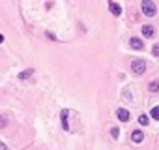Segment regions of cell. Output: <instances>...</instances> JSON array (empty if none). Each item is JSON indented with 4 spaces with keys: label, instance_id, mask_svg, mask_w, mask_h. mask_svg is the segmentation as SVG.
Instances as JSON below:
<instances>
[{
    "label": "cell",
    "instance_id": "1",
    "mask_svg": "<svg viewBox=\"0 0 159 150\" xmlns=\"http://www.w3.org/2000/svg\"><path fill=\"white\" fill-rule=\"evenodd\" d=\"M131 71H133L135 75H142V73L146 71V62L141 60V58L133 60V62H131Z\"/></svg>",
    "mask_w": 159,
    "mask_h": 150
},
{
    "label": "cell",
    "instance_id": "2",
    "mask_svg": "<svg viewBox=\"0 0 159 150\" xmlns=\"http://www.w3.org/2000/svg\"><path fill=\"white\" fill-rule=\"evenodd\" d=\"M142 13L146 17H153L157 13V8H155V2H150V0H144L142 2Z\"/></svg>",
    "mask_w": 159,
    "mask_h": 150
},
{
    "label": "cell",
    "instance_id": "3",
    "mask_svg": "<svg viewBox=\"0 0 159 150\" xmlns=\"http://www.w3.org/2000/svg\"><path fill=\"white\" fill-rule=\"evenodd\" d=\"M109 10H110V13L114 15V17H120L122 15V8L116 2H109Z\"/></svg>",
    "mask_w": 159,
    "mask_h": 150
},
{
    "label": "cell",
    "instance_id": "4",
    "mask_svg": "<svg viewBox=\"0 0 159 150\" xmlns=\"http://www.w3.org/2000/svg\"><path fill=\"white\" fill-rule=\"evenodd\" d=\"M142 139H144V133H142L141 130H135V131L131 133V141H133V143H142Z\"/></svg>",
    "mask_w": 159,
    "mask_h": 150
},
{
    "label": "cell",
    "instance_id": "5",
    "mask_svg": "<svg viewBox=\"0 0 159 150\" xmlns=\"http://www.w3.org/2000/svg\"><path fill=\"white\" fill-rule=\"evenodd\" d=\"M116 116H118L122 122H127V120H129V111H127V109H118V111H116Z\"/></svg>",
    "mask_w": 159,
    "mask_h": 150
},
{
    "label": "cell",
    "instance_id": "6",
    "mask_svg": "<svg viewBox=\"0 0 159 150\" xmlns=\"http://www.w3.org/2000/svg\"><path fill=\"white\" fill-rule=\"evenodd\" d=\"M142 34H144V38H152L155 34V30H153L152 24H144V27H142Z\"/></svg>",
    "mask_w": 159,
    "mask_h": 150
},
{
    "label": "cell",
    "instance_id": "7",
    "mask_svg": "<svg viewBox=\"0 0 159 150\" xmlns=\"http://www.w3.org/2000/svg\"><path fill=\"white\" fill-rule=\"evenodd\" d=\"M129 45H131L133 49H142V47H144V43H142V40H139V38H131V41H129Z\"/></svg>",
    "mask_w": 159,
    "mask_h": 150
},
{
    "label": "cell",
    "instance_id": "8",
    "mask_svg": "<svg viewBox=\"0 0 159 150\" xmlns=\"http://www.w3.org/2000/svg\"><path fill=\"white\" fill-rule=\"evenodd\" d=\"M62 126L66 131H70V126H67V111H62Z\"/></svg>",
    "mask_w": 159,
    "mask_h": 150
},
{
    "label": "cell",
    "instance_id": "9",
    "mask_svg": "<svg viewBox=\"0 0 159 150\" xmlns=\"http://www.w3.org/2000/svg\"><path fill=\"white\" fill-rule=\"evenodd\" d=\"M30 75H32V69H25L22 73H19V79H28Z\"/></svg>",
    "mask_w": 159,
    "mask_h": 150
},
{
    "label": "cell",
    "instance_id": "10",
    "mask_svg": "<svg viewBox=\"0 0 159 150\" xmlns=\"http://www.w3.org/2000/svg\"><path fill=\"white\" fill-rule=\"evenodd\" d=\"M148 122H150V120H148L146 115H141V116H139V124H141V126H148Z\"/></svg>",
    "mask_w": 159,
    "mask_h": 150
},
{
    "label": "cell",
    "instance_id": "11",
    "mask_svg": "<svg viewBox=\"0 0 159 150\" xmlns=\"http://www.w3.org/2000/svg\"><path fill=\"white\" fill-rule=\"evenodd\" d=\"M150 90L152 92H159V81H152L150 83Z\"/></svg>",
    "mask_w": 159,
    "mask_h": 150
},
{
    "label": "cell",
    "instance_id": "12",
    "mask_svg": "<svg viewBox=\"0 0 159 150\" xmlns=\"http://www.w3.org/2000/svg\"><path fill=\"white\" fill-rule=\"evenodd\" d=\"M150 115H152V118H155V120H159V105H155V107L152 109V113H150Z\"/></svg>",
    "mask_w": 159,
    "mask_h": 150
},
{
    "label": "cell",
    "instance_id": "13",
    "mask_svg": "<svg viewBox=\"0 0 159 150\" xmlns=\"http://www.w3.org/2000/svg\"><path fill=\"white\" fill-rule=\"evenodd\" d=\"M152 53H153V56H157V58H159V43H157V45H153V51H152Z\"/></svg>",
    "mask_w": 159,
    "mask_h": 150
},
{
    "label": "cell",
    "instance_id": "14",
    "mask_svg": "<svg viewBox=\"0 0 159 150\" xmlns=\"http://www.w3.org/2000/svg\"><path fill=\"white\" fill-rule=\"evenodd\" d=\"M110 133H112V137H114V139H118V133H120V131H118V128H112Z\"/></svg>",
    "mask_w": 159,
    "mask_h": 150
},
{
    "label": "cell",
    "instance_id": "15",
    "mask_svg": "<svg viewBox=\"0 0 159 150\" xmlns=\"http://www.w3.org/2000/svg\"><path fill=\"white\" fill-rule=\"evenodd\" d=\"M6 122H8L6 118H0V128H2V126H6Z\"/></svg>",
    "mask_w": 159,
    "mask_h": 150
},
{
    "label": "cell",
    "instance_id": "16",
    "mask_svg": "<svg viewBox=\"0 0 159 150\" xmlns=\"http://www.w3.org/2000/svg\"><path fill=\"white\" fill-rule=\"evenodd\" d=\"M0 150H8V146H6V144H4L2 141H0Z\"/></svg>",
    "mask_w": 159,
    "mask_h": 150
},
{
    "label": "cell",
    "instance_id": "17",
    "mask_svg": "<svg viewBox=\"0 0 159 150\" xmlns=\"http://www.w3.org/2000/svg\"><path fill=\"white\" fill-rule=\"evenodd\" d=\"M2 41H4V38H2V36H0V43H2Z\"/></svg>",
    "mask_w": 159,
    "mask_h": 150
}]
</instances>
